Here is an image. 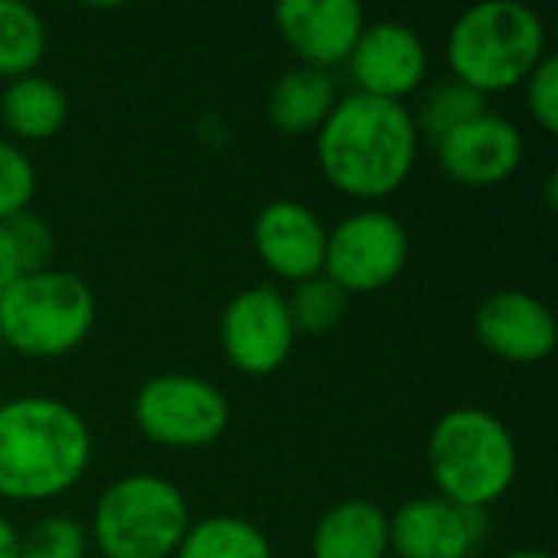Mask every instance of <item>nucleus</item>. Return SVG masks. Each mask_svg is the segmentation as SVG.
Here are the masks:
<instances>
[{"instance_id": "f257e3e1", "label": "nucleus", "mask_w": 558, "mask_h": 558, "mask_svg": "<svg viewBox=\"0 0 558 558\" xmlns=\"http://www.w3.org/2000/svg\"><path fill=\"white\" fill-rule=\"evenodd\" d=\"M415 114L402 101L353 92L337 98L317 128V163L327 183L356 199L396 193L418 157Z\"/></svg>"}, {"instance_id": "f03ea898", "label": "nucleus", "mask_w": 558, "mask_h": 558, "mask_svg": "<svg viewBox=\"0 0 558 558\" xmlns=\"http://www.w3.org/2000/svg\"><path fill=\"white\" fill-rule=\"evenodd\" d=\"M92 432L85 418L49 396L0 405V497L16 504L65 494L88 471Z\"/></svg>"}, {"instance_id": "7ed1b4c3", "label": "nucleus", "mask_w": 558, "mask_h": 558, "mask_svg": "<svg viewBox=\"0 0 558 558\" xmlns=\"http://www.w3.org/2000/svg\"><path fill=\"white\" fill-rule=\"evenodd\" d=\"M428 468L441 500L464 510H487L513 487L520 454L510 428L494 412L461 405L432 425Z\"/></svg>"}, {"instance_id": "20e7f679", "label": "nucleus", "mask_w": 558, "mask_h": 558, "mask_svg": "<svg viewBox=\"0 0 558 558\" xmlns=\"http://www.w3.org/2000/svg\"><path fill=\"white\" fill-rule=\"evenodd\" d=\"M546 59V23L520 0H484L464 10L448 33L454 78L487 95L530 78Z\"/></svg>"}, {"instance_id": "39448f33", "label": "nucleus", "mask_w": 558, "mask_h": 558, "mask_svg": "<svg viewBox=\"0 0 558 558\" xmlns=\"http://www.w3.org/2000/svg\"><path fill=\"white\" fill-rule=\"evenodd\" d=\"M95 327L92 288L59 268L26 271L0 291V340L23 356H65Z\"/></svg>"}, {"instance_id": "423d86ee", "label": "nucleus", "mask_w": 558, "mask_h": 558, "mask_svg": "<svg viewBox=\"0 0 558 558\" xmlns=\"http://www.w3.org/2000/svg\"><path fill=\"white\" fill-rule=\"evenodd\" d=\"M190 530L183 494L157 474H128L95 504L92 536L105 558H167Z\"/></svg>"}, {"instance_id": "0eeeda50", "label": "nucleus", "mask_w": 558, "mask_h": 558, "mask_svg": "<svg viewBox=\"0 0 558 558\" xmlns=\"http://www.w3.org/2000/svg\"><path fill=\"white\" fill-rule=\"evenodd\" d=\"M134 422L154 445L193 451L222 438L229 428V402L199 376L163 373L134 396Z\"/></svg>"}, {"instance_id": "6e6552de", "label": "nucleus", "mask_w": 558, "mask_h": 558, "mask_svg": "<svg viewBox=\"0 0 558 558\" xmlns=\"http://www.w3.org/2000/svg\"><path fill=\"white\" fill-rule=\"evenodd\" d=\"M409 262L405 226L383 209L347 216L327 232L324 275L350 294H373L392 284Z\"/></svg>"}, {"instance_id": "1a4fd4ad", "label": "nucleus", "mask_w": 558, "mask_h": 558, "mask_svg": "<svg viewBox=\"0 0 558 558\" xmlns=\"http://www.w3.org/2000/svg\"><path fill=\"white\" fill-rule=\"evenodd\" d=\"M294 324L284 294L271 284L239 291L219 320V340L229 363L245 376H271L294 350Z\"/></svg>"}, {"instance_id": "9d476101", "label": "nucleus", "mask_w": 558, "mask_h": 558, "mask_svg": "<svg viewBox=\"0 0 558 558\" xmlns=\"http://www.w3.org/2000/svg\"><path fill=\"white\" fill-rule=\"evenodd\" d=\"M445 177L468 190H490L507 183L523 163V134L504 114L484 111L435 141Z\"/></svg>"}, {"instance_id": "9b49d317", "label": "nucleus", "mask_w": 558, "mask_h": 558, "mask_svg": "<svg viewBox=\"0 0 558 558\" xmlns=\"http://www.w3.org/2000/svg\"><path fill=\"white\" fill-rule=\"evenodd\" d=\"M347 62L356 92L386 101H402L405 95H412L428 72L422 36L399 20L366 23Z\"/></svg>"}, {"instance_id": "f8f14e48", "label": "nucleus", "mask_w": 558, "mask_h": 558, "mask_svg": "<svg viewBox=\"0 0 558 558\" xmlns=\"http://www.w3.org/2000/svg\"><path fill=\"white\" fill-rule=\"evenodd\" d=\"M474 333L494 356L530 366L543 363L556 350L558 327L553 311L539 298L520 288H504L477 304Z\"/></svg>"}, {"instance_id": "ddd939ff", "label": "nucleus", "mask_w": 558, "mask_h": 558, "mask_svg": "<svg viewBox=\"0 0 558 558\" xmlns=\"http://www.w3.org/2000/svg\"><path fill=\"white\" fill-rule=\"evenodd\" d=\"M484 530V510L422 497L402 504L389 517V553L399 558H471Z\"/></svg>"}, {"instance_id": "4468645a", "label": "nucleus", "mask_w": 558, "mask_h": 558, "mask_svg": "<svg viewBox=\"0 0 558 558\" xmlns=\"http://www.w3.org/2000/svg\"><path fill=\"white\" fill-rule=\"evenodd\" d=\"M275 23L301 65L330 69L350 59L366 13L356 0H281Z\"/></svg>"}, {"instance_id": "2eb2a0df", "label": "nucleus", "mask_w": 558, "mask_h": 558, "mask_svg": "<svg viewBox=\"0 0 558 558\" xmlns=\"http://www.w3.org/2000/svg\"><path fill=\"white\" fill-rule=\"evenodd\" d=\"M255 252L268 271L298 284L324 271L327 229L317 213L298 199H271L255 216Z\"/></svg>"}, {"instance_id": "dca6fc26", "label": "nucleus", "mask_w": 558, "mask_h": 558, "mask_svg": "<svg viewBox=\"0 0 558 558\" xmlns=\"http://www.w3.org/2000/svg\"><path fill=\"white\" fill-rule=\"evenodd\" d=\"M389 517L369 500L337 504L311 536V558H386Z\"/></svg>"}, {"instance_id": "f3484780", "label": "nucleus", "mask_w": 558, "mask_h": 558, "mask_svg": "<svg viewBox=\"0 0 558 558\" xmlns=\"http://www.w3.org/2000/svg\"><path fill=\"white\" fill-rule=\"evenodd\" d=\"M337 105V85L327 69L294 65L268 92V121L281 134L317 131Z\"/></svg>"}, {"instance_id": "a211bd4d", "label": "nucleus", "mask_w": 558, "mask_h": 558, "mask_svg": "<svg viewBox=\"0 0 558 558\" xmlns=\"http://www.w3.org/2000/svg\"><path fill=\"white\" fill-rule=\"evenodd\" d=\"M0 118L7 131L23 141H49L69 118V98L52 78L29 72L7 82L0 95Z\"/></svg>"}, {"instance_id": "6ab92c4d", "label": "nucleus", "mask_w": 558, "mask_h": 558, "mask_svg": "<svg viewBox=\"0 0 558 558\" xmlns=\"http://www.w3.org/2000/svg\"><path fill=\"white\" fill-rule=\"evenodd\" d=\"M177 558H275L268 536L242 517H206L190 523Z\"/></svg>"}, {"instance_id": "aec40b11", "label": "nucleus", "mask_w": 558, "mask_h": 558, "mask_svg": "<svg viewBox=\"0 0 558 558\" xmlns=\"http://www.w3.org/2000/svg\"><path fill=\"white\" fill-rule=\"evenodd\" d=\"M46 52V23L23 0H0V78L29 75Z\"/></svg>"}, {"instance_id": "412c9836", "label": "nucleus", "mask_w": 558, "mask_h": 558, "mask_svg": "<svg viewBox=\"0 0 558 558\" xmlns=\"http://www.w3.org/2000/svg\"><path fill=\"white\" fill-rule=\"evenodd\" d=\"M347 291L333 284L324 271L314 278H304L294 284V291L284 298L291 324L298 333H327L333 330L347 314Z\"/></svg>"}, {"instance_id": "4be33fe9", "label": "nucleus", "mask_w": 558, "mask_h": 558, "mask_svg": "<svg viewBox=\"0 0 558 558\" xmlns=\"http://www.w3.org/2000/svg\"><path fill=\"white\" fill-rule=\"evenodd\" d=\"M484 111H487L484 95L468 88L464 82L451 78V82H441L428 92V98L422 101V111L415 114V128H418V134L441 141L448 131L461 128L464 121H471Z\"/></svg>"}, {"instance_id": "5701e85b", "label": "nucleus", "mask_w": 558, "mask_h": 558, "mask_svg": "<svg viewBox=\"0 0 558 558\" xmlns=\"http://www.w3.org/2000/svg\"><path fill=\"white\" fill-rule=\"evenodd\" d=\"M33 193H36V167L16 144L0 137V222L26 213Z\"/></svg>"}, {"instance_id": "b1692460", "label": "nucleus", "mask_w": 558, "mask_h": 558, "mask_svg": "<svg viewBox=\"0 0 558 558\" xmlns=\"http://www.w3.org/2000/svg\"><path fill=\"white\" fill-rule=\"evenodd\" d=\"M20 558H85V530L69 517H49L20 543Z\"/></svg>"}, {"instance_id": "393cba45", "label": "nucleus", "mask_w": 558, "mask_h": 558, "mask_svg": "<svg viewBox=\"0 0 558 558\" xmlns=\"http://www.w3.org/2000/svg\"><path fill=\"white\" fill-rule=\"evenodd\" d=\"M526 101L536 124L549 134L558 131V59L546 52V59L526 78Z\"/></svg>"}, {"instance_id": "a878e982", "label": "nucleus", "mask_w": 558, "mask_h": 558, "mask_svg": "<svg viewBox=\"0 0 558 558\" xmlns=\"http://www.w3.org/2000/svg\"><path fill=\"white\" fill-rule=\"evenodd\" d=\"M7 229L16 242L23 271H43L49 268V255H52V232L49 226L33 216V213H20L13 219H7Z\"/></svg>"}, {"instance_id": "bb28decb", "label": "nucleus", "mask_w": 558, "mask_h": 558, "mask_svg": "<svg viewBox=\"0 0 558 558\" xmlns=\"http://www.w3.org/2000/svg\"><path fill=\"white\" fill-rule=\"evenodd\" d=\"M23 271V262H20V252H16V242L7 229V222H0V291L10 288Z\"/></svg>"}, {"instance_id": "cd10ccee", "label": "nucleus", "mask_w": 558, "mask_h": 558, "mask_svg": "<svg viewBox=\"0 0 558 558\" xmlns=\"http://www.w3.org/2000/svg\"><path fill=\"white\" fill-rule=\"evenodd\" d=\"M0 558H20V536L3 517H0Z\"/></svg>"}, {"instance_id": "c85d7f7f", "label": "nucleus", "mask_w": 558, "mask_h": 558, "mask_svg": "<svg viewBox=\"0 0 558 558\" xmlns=\"http://www.w3.org/2000/svg\"><path fill=\"white\" fill-rule=\"evenodd\" d=\"M507 558H553L549 553H543V549H517V553H510Z\"/></svg>"}]
</instances>
